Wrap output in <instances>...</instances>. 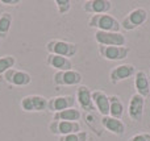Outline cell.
<instances>
[{"mask_svg": "<svg viewBox=\"0 0 150 141\" xmlns=\"http://www.w3.org/2000/svg\"><path fill=\"white\" fill-rule=\"evenodd\" d=\"M75 99H76V103L83 111L88 113H92L96 111L92 102V90L88 86H84V84L78 86L76 92H75Z\"/></svg>", "mask_w": 150, "mask_h": 141, "instance_id": "obj_10", "label": "cell"}, {"mask_svg": "<svg viewBox=\"0 0 150 141\" xmlns=\"http://www.w3.org/2000/svg\"><path fill=\"white\" fill-rule=\"evenodd\" d=\"M57 11L59 15H66L71 9V1L70 0H55L54 1Z\"/></svg>", "mask_w": 150, "mask_h": 141, "instance_id": "obj_24", "label": "cell"}, {"mask_svg": "<svg viewBox=\"0 0 150 141\" xmlns=\"http://www.w3.org/2000/svg\"><path fill=\"white\" fill-rule=\"evenodd\" d=\"M128 141H150V133L148 132H142V133H137L132 136Z\"/></svg>", "mask_w": 150, "mask_h": 141, "instance_id": "obj_25", "label": "cell"}, {"mask_svg": "<svg viewBox=\"0 0 150 141\" xmlns=\"http://www.w3.org/2000/svg\"><path fill=\"white\" fill-rule=\"evenodd\" d=\"M83 77L76 70L67 71H57L53 75V83L54 86H80Z\"/></svg>", "mask_w": 150, "mask_h": 141, "instance_id": "obj_6", "label": "cell"}, {"mask_svg": "<svg viewBox=\"0 0 150 141\" xmlns=\"http://www.w3.org/2000/svg\"><path fill=\"white\" fill-rule=\"evenodd\" d=\"M46 65L49 67L55 69L57 71H67L73 70V62L70 58L62 57V55L55 54H47L46 57Z\"/></svg>", "mask_w": 150, "mask_h": 141, "instance_id": "obj_18", "label": "cell"}, {"mask_svg": "<svg viewBox=\"0 0 150 141\" xmlns=\"http://www.w3.org/2000/svg\"><path fill=\"white\" fill-rule=\"evenodd\" d=\"M146 21H148V12L144 8H134L120 21V24L125 30H134L144 25Z\"/></svg>", "mask_w": 150, "mask_h": 141, "instance_id": "obj_3", "label": "cell"}, {"mask_svg": "<svg viewBox=\"0 0 150 141\" xmlns=\"http://www.w3.org/2000/svg\"><path fill=\"white\" fill-rule=\"evenodd\" d=\"M95 41L98 42V45H104V46H125L127 37L121 32L96 30Z\"/></svg>", "mask_w": 150, "mask_h": 141, "instance_id": "obj_4", "label": "cell"}, {"mask_svg": "<svg viewBox=\"0 0 150 141\" xmlns=\"http://www.w3.org/2000/svg\"><path fill=\"white\" fill-rule=\"evenodd\" d=\"M50 133L55 136H66V135L76 133L80 132V124L75 121H61V120H52L47 125Z\"/></svg>", "mask_w": 150, "mask_h": 141, "instance_id": "obj_7", "label": "cell"}, {"mask_svg": "<svg viewBox=\"0 0 150 141\" xmlns=\"http://www.w3.org/2000/svg\"><path fill=\"white\" fill-rule=\"evenodd\" d=\"M16 63V58L12 55H4V57H0V75L8 71L9 69L15 67Z\"/></svg>", "mask_w": 150, "mask_h": 141, "instance_id": "obj_22", "label": "cell"}, {"mask_svg": "<svg viewBox=\"0 0 150 141\" xmlns=\"http://www.w3.org/2000/svg\"><path fill=\"white\" fill-rule=\"evenodd\" d=\"M20 106L25 112H44L47 110V99L42 95H26L21 99Z\"/></svg>", "mask_w": 150, "mask_h": 141, "instance_id": "obj_5", "label": "cell"}, {"mask_svg": "<svg viewBox=\"0 0 150 141\" xmlns=\"http://www.w3.org/2000/svg\"><path fill=\"white\" fill-rule=\"evenodd\" d=\"M149 73H150V70H149Z\"/></svg>", "mask_w": 150, "mask_h": 141, "instance_id": "obj_27", "label": "cell"}, {"mask_svg": "<svg viewBox=\"0 0 150 141\" xmlns=\"http://www.w3.org/2000/svg\"><path fill=\"white\" fill-rule=\"evenodd\" d=\"M76 104V99L73 95H59L47 99V111L53 113L61 112L67 108H74Z\"/></svg>", "mask_w": 150, "mask_h": 141, "instance_id": "obj_9", "label": "cell"}, {"mask_svg": "<svg viewBox=\"0 0 150 141\" xmlns=\"http://www.w3.org/2000/svg\"><path fill=\"white\" fill-rule=\"evenodd\" d=\"M92 102L95 110L101 116H109V96L101 90H92Z\"/></svg>", "mask_w": 150, "mask_h": 141, "instance_id": "obj_16", "label": "cell"}, {"mask_svg": "<svg viewBox=\"0 0 150 141\" xmlns=\"http://www.w3.org/2000/svg\"><path fill=\"white\" fill-rule=\"evenodd\" d=\"M0 3L4 5H18L21 0H0Z\"/></svg>", "mask_w": 150, "mask_h": 141, "instance_id": "obj_26", "label": "cell"}, {"mask_svg": "<svg viewBox=\"0 0 150 141\" xmlns=\"http://www.w3.org/2000/svg\"><path fill=\"white\" fill-rule=\"evenodd\" d=\"M58 141H88V132L80 131V132H76V133L61 136L58 137Z\"/></svg>", "mask_w": 150, "mask_h": 141, "instance_id": "obj_23", "label": "cell"}, {"mask_svg": "<svg viewBox=\"0 0 150 141\" xmlns=\"http://www.w3.org/2000/svg\"><path fill=\"white\" fill-rule=\"evenodd\" d=\"M98 52L100 57L107 61H122L129 55V47L127 46H104L99 45Z\"/></svg>", "mask_w": 150, "mask_h": 141, "instance_id": "obj_11", "label": "cell"}, {"mask_svg": "<svg viewBox=\"0 0 150 141\" xmlns=\"http://www.w3.org/2000/svg\"><path fill=\"white\" fill-rule=\"evenodd\" d=\"M145 102L146 99L138 94H133L129 99L128 104V115L130 120L133 121H142L144 111H145Z\"/></svg>", "mask_w": 150, "mask_h": 141, "instance_id": "obj_12", "label": "cell"}, {"mask_svg": "<svg viewBox=\"0 0 150 141\" xmlns=\"http://www.w3.org/2000/svg\"><path fill=\"white\" fill-rule=\"evenodd\" d=\"M3 78L4 81L7 82L8 84L11 86H15V87H24V86H28L29 83L32 82V77L29 73L24 70H18V69H9L8 71H5L3 74Z\"/></svg>", "mask_w": 150, "mask_h": 141, "instance_id": "obj_8", "label": "cell"}, {"mask_svg": "<svg viewBox=\"0 0 150 141\" xmlns=\"http://www.w3.org/2000/svg\"><path fill=\"white\" fill-rule=\"evenodd\" d=\"M100 121H101V127L105 131L113 133L115 136H119V137L124 136L127 125H125V123L121 119H116V118H112V116H101Z\"/></svg>", "mask_w": 150, "mask_h": 141, "instance_id": "obj_15", "label": "cell"}, {"mask_svg": "<svg viewBox=\"0 0 150 141\" xmlns=\"http://www.w3.org/2000/svg\"><path fill=\"white\" fill-rule=\"evenodd\" d=\"M136 71L137 70H136L134 65H130V63L117 65L116 67H113L109 71V82H111L112 84H117L119 82L134 77Z\"/></svg>", "mask_w": 150, "mask_h": 141, "instance_id": "obj_13", "label": "cell"}, {"mask_svg": "<svg viewBox=\"0 0 150 141\" xmlns=\"http://www.w3.org/2000/svg\"><path fill=\"white\" fill-rule=\"evenodd\" d=\"M134 89L136 94L141 95L146 99L150 95V82L145 71L137 70L134 74Z\"/></svg>", "mask_w": 150, "mask_h": 141, "instance_id": "obj_17", "label": "cell"}, {"mask_svg": "<svg viewBox=\"0 0 150 141\" xmlns=\"http://www.w3.org/2000/svg\"><path fill=\"white\" fill-rule=\"evenodd\" d=\"M88 26L101 32H120L122 29L120 21L109 13L91 15V17L88 18Z\"/></svg>", "mask_w": 150, "mask_h": 141, "instance_id": "obj_1", "label": "cell"}, {"mask_svg": "<svg viewBox=\"0 0 150 141\" xmlns=\"http://www.w3.org/2000/svg\"><path fill=\"white\" fill-rule=\"evenodd\" d=\"M80 118H82V112L78 108H67L61 112L53 113V120H61V121H75L79 123Z\"/></svg>", "mask_w": 150, "mask_h": 141, "instance_id": "obj_19", "label": "cell"}, {"mask_svg": "<svg viewBox=\"0 0 150 141\" xmlns=\"http://www.w3.org/2000/svg\"><path fill=\"white\" fill-rule=\"evenodd\" d=\"M46 50L49 54H55V55H62L66 58L74 57L78 53V46L74 42H69L65 40H50L46 42Z\"/></svg>", "mask_w": 150, "mask_h": 141, "instance_id": "obj_2", "label": "cell"}, {"mask_svg": "<svg viewBox=\"0 0 150 141\" xmlns=\"http://www.w3.org/2000/svg\"><path fill=\"white\" fill-rule=\"evenodd\" d=\"M124 103L119 95H111L109 96V116L116 119H121L124 115Z\"/></svg>", "mask_w": 150, "mask_h": 141, "instance_id": "obj_20", "label": "cell"}, {"mask_svg": "<svg viewBox=\"0 0 150 141\" xmlns=\"http://www.w3.org/2000/svg\"><path fill=\"white\" fill-rule=\"evenodd\" d=\"M12 15L9 12H3L0 15V38H5L11 30Z\"/></svg>", "mask_w": 150, "mask_h": 141, "instance_id": "obj_21", "label": "cell"}, {"mask_svg": "<svg viewBox=\"0 0 150 141\" xmlns=\"http://www.w3.org/2000/svg\"><path fill=\"white\" fill-rule=\"evenodd\" d=\"M113 3L109 0H88L83 3V11L90 15H101L108 13L112 9Z\"/></svg>", "mask_w": 150, "mask_h": 141, "instance_id": "obj_14", "label": "cell"}]
</instances>
